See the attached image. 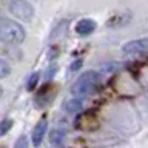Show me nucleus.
Wrapping results in <instances>:
<instances>
[{
    "instance_id": "f03ea898",
    "label": "nucleus",
    "mask_w": 148,
    "mask_h": 148,
    "mask_svg": "<svg viewBox=\"0 0 148 148\" xmlns=\"http://www.w3.org/2000/svg\"><path fill=\"white\" fill-rule=\"evenodd\" d=\"M0 36H2V40L6 42V43L18 45L25 40L26 32H25L22 25H18V23L3 17L2 20H0Z\"/></svg>"
},
{
    "instance_id": "f257e3e1",
    "label": "nucleus",
    "mask_w": 148,
    "mask_h": 148,
    "mask_svg": "<svg viewBox=\"0 0 148 148\" xmlns=\"http://www.w3.org/2000/svg\"><path fill=\"white\" fill-rule=\"evenodd\" d=\"M100 90V76L96 71H86L74 82L71 88V94L76 97L92 96Z\"/></svg>"
},
{
    "instance_id": "7ed1b4c3",
    "label": "nucleus",
    "mask_w": 148,
    "mask_h": 148,
    "mask_svg": "<svg viewBox=\"0 0 148 148\" xmlns=\"http://www.w3.org/2000/svg\"><path fill=\"white\" fill-rule=\"evenodd\" d=\"M8 11L23 22H29L34 17V8L26 0H11L8 3Z\"/></svg>"
},
{
    "instance_id": "20e7f679",
    "label": "nucleus",
    "mask_w": 148,
    "mask_h": 148,
    "mask_svg": "<svg viewBox=\"0 0 148 148\" xmlns=\"http://www.w3.org/2000/svg\"><path fill=\"white\" fill-rule=\"evenodd\" d=\"M122 51L125 54H142V53H148V39H137V40H131L128 43L123 45Z\"/></svg>"
},
{
    "instance_id": "6e6552de",
    "label": "nucleus",
    "mask_w": 148,
    "mask_h": 148,
    "mask_svg": "<svg viewBox=\"0 0 148 148\" xmlns=\"http://www.w3.org/2000/svg\"><path fill=\"white\" fill-rule=\"evenodd\" d=\"M80 108H82V99H79V97L69 99L66 103H65V110H66L68 113H76V111H79Z\"/></svg>"
},
{
    "instance_id": "0eeeda50",
    "label": "nucleus",
    "mask_w": 148,
    "mask_h": 148,
    "mask_svg": "<svg viewBox=\"0 0 148 148\" xmlns=\"http://www.w3.org/2000/svg\"><path fill=\"white\" fill-rule=\"evenodd\" d=\"M65 140V130L62 128H54L49 133V143L54 147H62V143Z\"/></svg>"
},
{
    "instance_id": "39448f33",
    "label": "nucleus",
    "mask_w": 148,
    "mask_h": 148,
    "mask_svg": "<svg viewBox=\"0 0 148 148\" xmlns=\"http://www.w3.org/2000/svg\"><path fill=\"white\" fill-rule=\"evenodd\" d=\"M46 130H48V120H46V117H42L34 127V130H32L31 139H32V145L34 147H40V143L46 134Z\"/></svg>"
},
{
    "instance_id": "1a4fd4ad",
    "label": "nucleus",
    "mask_w": 148,
    "mask_h": 148,
    "mask_svg": "<svg viewBox=\"0 0 148 148\" xmlns=\"http://www.w3.org/2000/svg\"><path fill=\"white\" fill-rule=\"evenodd\" d=\"M39 73H32L29 79H28V83H26V86H28V91H32V90H36V86H37V83H39Z\"/></svg>"
},
{
    "instance_id": "9b49d317",
    "label": "nucleus",
    "mask_w": 148,
    "mask_h": 148,
    "mask_svg": "<svg viewBox=\"0 0 148 148\" xmlns=\"http://www.w3.org/2000/svg\"><path fill=\"white\" fill-rule=\"evenodd\" d=\"M9 71H11V68H9L6 60H0V77L5 79L9 74Z\"/></svg>"
},
{
    "instance_id": "423d86ee",
    "label": "nucleus",
    "mask_w": 148,
    "mask_h": 148,
    "mask_svg": "<svg viewBox=\"0 0 148 148\" xmlns=\"http://www.w3.org/2000/svg\"><path fill=\"white\" fill-rule=\"evenodd\" d=\"M94 29H96V22L91 20V18H82L76 25V32L83 37L90 36L91 32H94Z\"/></svg>"
},
{
    "instance_id": "ddd939ff",
    "label": "nucleus",
    "mask_w": 148,
    "mask_h": 148,
    "mask_svg": "<svg viewBox=\"0 0 148 148\" xmlns=\"http://www.w3.org/2000/svg\"><path fill=\"white\" fill-rule=\"evenodd\" d=\"M56 71H57V66H51V68L48 69V71H46V73H48V74L45 76V79H46V80H49V79H53V76H54V73H56Z\"/></svg>"
},
{
    "instance_id": "9d476101",
    "label": "nucleus",
    "mask_w": 148,
    "mask_h": 148,
    "mask_svg": "<svg viewBox=\"0 0 148 148\" xmlns=\"http://www.w3.org/2000/svg\"><path fill=\"white\" fill-rule=\"evenodd\" d=\"M12 120H9V119H5L2 123H0V136H6V133L9 131V130L12 128Z\"/></svg>"
},
{
    "instance_id": "f8f14e48",
    "label": "nucleus",
    "mask_w": 148,
    "mask_h": 148,
    "mask_svg": "<svg viewBox=\"0 0 148 148\" xmlns=\"http://www.w3.org/2000/svg\"><path fill=\"white\" fill-rule=\"evenodd\" d=\"M14 148H29L26 136H20V137H18L16 140V143H14Z\"/></svg>"
}]
</instances>
